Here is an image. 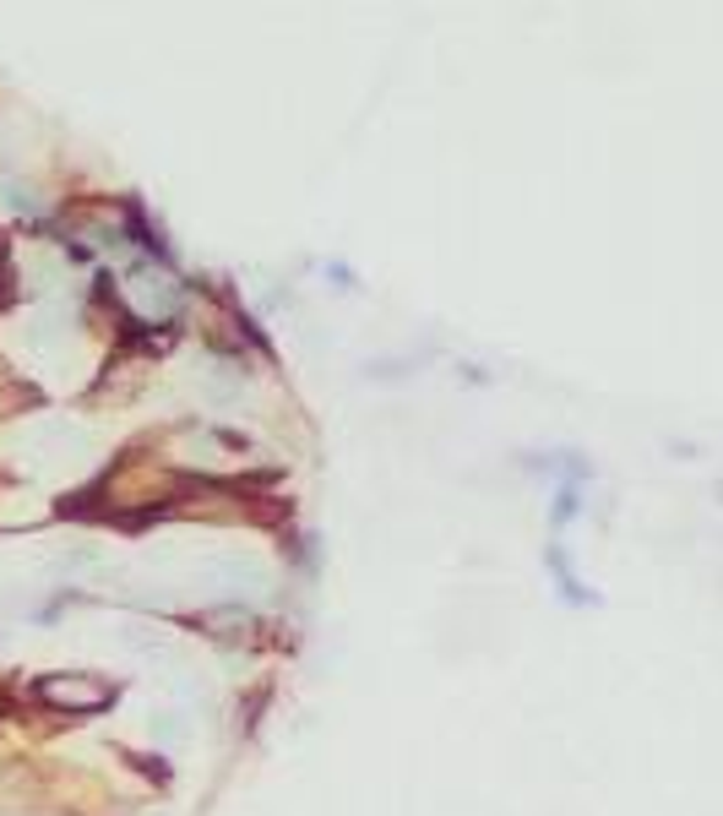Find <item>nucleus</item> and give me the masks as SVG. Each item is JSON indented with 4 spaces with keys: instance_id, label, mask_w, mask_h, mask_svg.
<instances>
[{
    "instance_id": "f03ea898",
    "label": "nucleus",
    "mask_w": 723,
    "mask_h": 816,
    "mask_svg": "<svg viewBox=\"0 0 723 816\" xmlns=\"http://www.w3.org/2000/svg\"><path fill=\"white\" fill-rule=\"evenodd\" d=\"M126 295H131V306L142 311L147 322H158V317H169V311L180 306L174 278H169V273H152V267H137V273L126 278Z\"/></svg>"
},
{
    "instance_id": "f257e3e1",
    "label": "nucleus",
    "mask_w": 723,
    "mask_h": 816,
    "mask_svg": "<svg viewBox=\"0 0 723 816\" xmlns=\"http://www.w3.org/2000/svg\"><path fill=\"white\" fill-rule=\"evenodd\" d=\"M33 691H38V702L55 708V713H99V708H110V697H115L110 680H99V675H77V669L44 675Z\"/></svg>"
},
{
    "instance_id": "7ed1b4c3",
    "label": "nucleus",
    "mask_w": 723,
    "mask_h": 816,
    "mask_svg": "<svg viewBox=\"0 0 723 816\" xmlns=\"http://www.w3.org/2000/svg\"><path fill=\"white\" fill-rule=\"evenodd\" d=\"M202 621H207V632H240V627H251L245 610H207Z\"/></svg>"
}]
</instances>
